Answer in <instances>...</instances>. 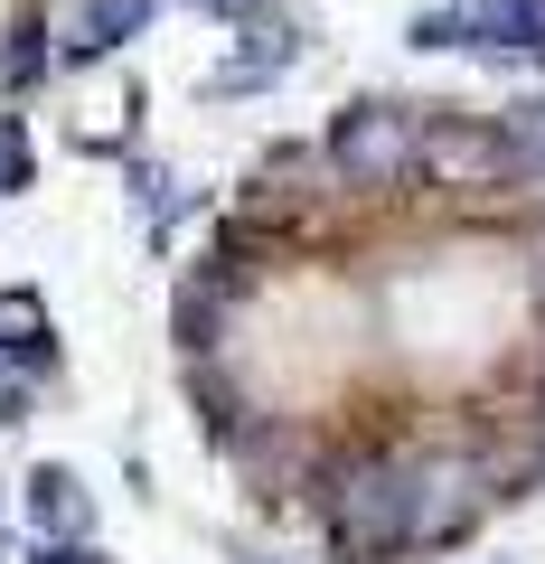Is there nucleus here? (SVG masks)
<instances>
[{
    "label": "nucleus",
    "instance_id": "obj_2",
    "mask_svg": "<svg viewBox=\"0 0 545 564\" xmlns=\"http://www.w3.org/2000/svg\"><path fill=\"white\" fill-rule=\"evenodd\" d=\"M329 161H339L348 188H395L404 170L424 161V132H414L395 104H358V113H339V132H329Z\"/></svg>",
    "mask_w": 545,
    "mask_h": 564
},
{
    "label": "nucleus",
    "instance_id": "obj_4",
    "mask_svg": "<svg viewBox=\"0 0 545 564\" xmlns=\"http://www.w3.org/2000/svg\"><path fill=\"white\" fill-rule=\"evenodd\" d=\"M0 358L57 367V339H47V302H39V292H0Z\"/></svg>",
    "mask_w": 545,
    "mask_h": 564
},
{
    "label": "nucleus",
    "instance_id": "obj_5",
    "mask_svg": "<svg viewBox=\"0 0 545 564\" xmlns=\"http://www.w3.org/2000/svg\"><path fill=\"white\" fill-rule=\"evenodd\" d=\"M151 20V0H85L76 10V39H66V57H113L132 29Z\"/></svg>",
    "mask_w": 545,
    "mask_h": 564
},
{
    "label": "nucleus",
    "instance_id": "obj_6",
    "mask_svg": "<svg viewBox=\"0 0 545 564\" xmlns=\"http://www.w3.org/2000/svg\"><path fill=\"white\" fill-rule=\"evenodd\" d=\"M29 518H39V527H85L76 470H39V480H29Z\"/></svg>",
    "mask_w": 545,
    "mask_h": 564
},
{
    "label": "nucleus",
    "instance_id": "obj_8",
    "mask_svg": "<svg viewBox=\"0 0 545 564\" xmlns=\"http://www.w3.org/2000/svg\"><path fill=\"white\" fill-rule=\"evenodd\" d=\"M0 188H29V141L0 122Z\"/></svg>",
    "mask_w": 545,
    "mask_h": 564
},
{
    "label": "nucleus",
    "instance_id": "obj_7",
    "mask_svg": "<svg viewBox=\"0 0 545 564\" xmlns=\"http://www.w3.org/2000/svg\"><path fill=\"white\" fill-rule=\"evenodd\" d=\"M39 76H47V47H39V29H20V39L0 47V85L20 95V85H39Z\"/></svg>",
    "mask_w": 545,
    "mask_h": 564
},
{
    "label": "nucleus",
    "instance_id": "obj_10",
    "mask_svg": "<svg viewBox=\"0 0 545 564\" xmlns=\"http://www.w3.org/2000/svg\"><path fill=\"white\" fill-rule=\"evenodd\" d=\"M198 10H236V20H244V10H254V0H198Z\"/></svg>",
    "mask_w": 545,
    "mask_h": 564
},
{
    "label": "nucleus",
    "instance_id": "obj_1",
    "mask_svg": "<svg viewBox=\"0 0 545 564\" xmlns=\"http://www.w3.org/2000/svg\"><path fill=\"white\" fill-rule=\"evenodd\" d=\"M404 489H414V470H395V462L348 470V480L329 489V536H339L348 555H395L404 545Z\"/></svg>",
    "mask_w": 545,
    "mask_h": 564
},
{
    "label": "nucleus",
    "instance_id": "obj_9",
    "mask_svg": "<svg viewBox=\"0 0 545 564\" xmlns=\"http://www.w3.org/2000/svg\"><path fill=\"white\" fill-rule=\"evenodd\" d=\"M29 564H103V555H85V545H39Z\"/></svg>",
    "mask_w": 545,
    "mask_h": 564
},
{
    "label": "nucleus",
    "instance_id": "obj_3",
    "mask_svg": "<svg viewBox=\"0 0 545 564\" xmlns=\"http://www.w3.org/2000/svg\"><path fill=\"white\" fill-rule=\"evenodd\" d=\"M480 518V470L470 462H424L404 489V545H443Z\"/></svg>",
    "mask_w": 545,
    "mask_h": 564
}]
</instances>
